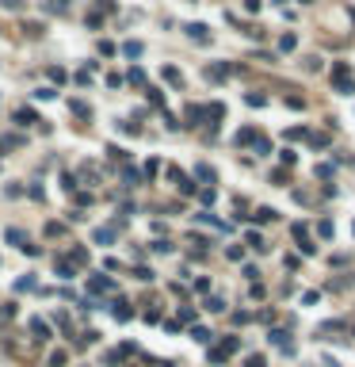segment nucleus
Listing matches in <instances>:
<instances>
[{
  "mask_svg": "<svg viewBox=\"0 0 355 367\" xmlns=\"http://www.w3.org/2000/svg\"><path fill=\"white\" fill-rule=\"evenodd\" d=\"M15 291H35V276H19V283H15Z\"/></svg>",
  "mask_w": 355,
  "mask_h": 367,
  "instance_id": "c756f323",
  "label": "nucleus"
},
{
  "mask_svg": "<svg viewBox=\"0 0 355 367\" xmlns=\"http://www.w3.org/2000/svg\"><path fill=\"white\" fill-rule=\"evenodd\" d=\"M130 84H145V73H142V69H138V65H134V69H130Z\"/></svg>",
  "mask_w": 355,
  "mask_h": 367,
  "instance_id": "473e14b6",
  "label": "nucleus"
},
{
  "mask_svg": "<svg viewBox=\"0 0 355 367\" xmlns=\"http://www.w3.org/2000/svg\"><path fill=\"white\" fill-rule=\"evenodd\" d=\"M15 122H19V126H31V122H39V119H35L31 107H19V111H15Z\"/></svg>",
  "mask_w": 355,
  "mask_h": 367,
  "instance_id": "4468645a",
  "label": "nucleus"
},
{
  "mask_svg": "<svg viewBox=\"0 0 355 367\" xmlns=\"http://www.w3.org/2000/svg\"><path fill=\"white\" fill-rule=\"evenodd\" d=\"M237 348H241V337H226L218 348H210V364H226V360L237 352Z\"/></svg>",
  "mask_w": 355,
  "mask_h": 367,
  "instance_id": "f03ea898",
  "label": "nucleus"
},
{
  "mask_svg": "<svg viewBox=\"0 0 355 367\" xmlns=\"http://www.w3.org/2000/svg\"><path fill=\"white\" fill-rule=\"evenodd\" d=\"M8 245H19V249H23V245H27V234H23V230H8Z\"/></svg>",
  "mask_w": 355,
  "mask_h": 367,
  "instance_id": "aec40b11",
  "label": "nucleus"
},
{
  "mask_svg": "<svg viewBox=\"0 0 355 367\" xmlns=\"http://www.w3.org/2000/svg\"><path fill=\"white\" fill-rule=\"evenodd\" d=\"M244 364H248V367H268V360H264V356H248Z\"/></svg>",
  "mask_w": 355,
  "mask_h": 367,
  "instance_id": "a18cd8bd",
  "label": "nucleus"
},
{
  "mask_svg": "<svg viewBox=\"0 0 355 367\" xmlns=\"http://www.w3.org/2000/svg\"><path fill=\"white\" fill-rule=\"evenodd\" d=\"M248 245H252V249H256V252H264V249H268V245H264V237L256 234V230H252V234H248Z\"/></svg>",
  "mask_w": 355,
  "mask_h": 367,
  "instance_id": "2f4dec72",
  "label": "nucleus"
},
{
  "mask_svg": "<svg viewBox=\"0 0 355 367\" xmlns=\"http://www.w3.org/2000/svg\"><path fill=\"white\" fill-rule=\"evenodd\" d=\"M195 180H202V184H214V168H210V164H195Z\"/></svg>",
  "mask_w": 355,
  "mask_h": 367,
  "instance_id": "f3484780",
  "label": "nucleus"
},
{
  "mask_svg": "<svg viewBox=\"0 0 355 367\" xmlns=\"http://www.w3.org/2000/svg\"><path fill=\"white\" fill-rule=\"evenodd\" d=\"M294 46H298V35H283V39H279V50H283V54H290Z\"/></svg>",
  "mask_w": 355,
  "mask_h": 367,
  "instance_id": "5701e85b",
  "label": "nucleus"
},
{
  "mask_svg": "<svg viewBox=\"0 0 355 367\" xmlns=\"http://www.w3.org/2000/svg\"><path fill=\"white\" fill-rule=\"evenodd\" d=\"M294 241H298V249L306 252V256H313V252H317V245L310 241V234H306V226H302V222L294 226Z\"/></svg>",
  "mask_w": 355,
  "mask_h": 367,
  "instance_id": "7ed1b4c3",
  "label": "nucleus"
},
{
  "mask_svg": "<svg viewBox=\"0 0 355 367\" xmlns=\"http://www.w3.org/2000/svg\"><path fill=\"white\" fill-rule=\"evenodd\" d=\"M69 111H73V115H80V119L92 115V107H88V103H80V100H73V103H69Z\"/></svg>",
  "mask_w": 355,
  "mask_h": 367,
  "instance_id": "393cba45",
  "label": "nucleus"
},
{
  "mask_svg": "<svg viewBox=\"0 0 355 367\" xmlns=\"http://www.w3.org/2000/svg\"><path fill=\"white\" fill-rule=\"evenodd\" d=\"M229 73H233V69H229L226 61H218V65H210V69H206V77H210V81H226Z\"/></svg>",
  "mask_w": 355,
  "mask_h": 367,
  "instance_id": "9b49d317",
  "label": "nucleus"
},
{
  "mask_svg": "<svg viewBox=\"0 0 355 367\" xmlns=\"http://www.w3.org/2000/svg\"><path fill=\"white\" fill-rule=\"evenodd\" d=\"M88 291H92V294L115 291V279H107V276H92V279H88Z\"/></svg>",
  "mask_w": 355,
  "mask_h": 367,
  "instance_id": "39448f33",
  "label": "nucleus"
},
{
  "mask_svg": "<svg viewBox=\"0 0 355 367\" xmlns=\"http://www.w3.org/2000/svg\"><path fill=\"white\" fill-rule=\"evenodd\" d=\"M317 234H321V237H332V222H328V218L317 222Z\"/></svg>",
  "mask_w": 355,
  "mask_h": 367,
  "instance_id": "58836bf2",
  "label": "nucleus"
},
{
  "mask_svg": "<svg viewBox=\"0 0 355 367\" xmlns=\"http://www.w3.org/2000/svg\"><path fill=\"white\" fill-rule=\"evenodd\" d=\"M23 31H27L31 39H39V35H46V27H42V23H35V19H27V23H23Z\"/></svg>",
  "mask_w": 355,
  "mask_h": 367,
  "instance_id": "a878e982",
  "label": "nucleus"
},
{
  "mask_svg": "<svg viewBox=\"0 0 355 367\" xmlns=\"http://www.w3.org/2000/svg\"><path fill=\"white\" fill-rule=\"evenodd\" d=\"M54 96H57L54 88H39V92H35V100H54Z\"/></svg>",
  "mask_w": 355,
  "mask_h": 367,
  "instance_id": "c03bdc74",
  "label": "nucleus"
},
{
  "mask_svg": "<svg viewBox=\"0 0 355 367\" xmlns=\"http://www.w3.org/2000/svg\"><path fill=\"white\" fill-rule=\"evenodd\" d=\"M199 199H202V203H206V206H210L214 199H218V191H214V188H202V191H199Z\"/></svg>",
  "mask_w": 355,
  "mask_h": 367,
  "instance_id": "72a5a7b5",
  "label": "nucleus"
},
{
  "mask_svg": "<svg viewBox=\"0 0 355 367\" xmlns=\"http://www.w3.org/2000/svg\"><path fill=\"white\" fill-rule=\"evenodd\" d=\"M191 337L199 340V344H210V337H214V333L206 329V325H191Z\"/></svg>",
  "mask_w": 355,
  "mask_h": 367,
  "instance_id": "2eb2a0df",
  "label": "nucleus"
},
{
  "mask_svg": "<svg viewBox=\"0 0 355 367\" xmlns=\"http://www.w3.org/2000/svg\"><path fill=\"white\" fill-rule=\"evenodd\" d=\"M122 180H126V188H138V184H142V172H138V168H122Z\"/></svg>",
  "mask_w": 355,
  "mask_h": 367,
  "instance_id": "6ab92c4d",
  "label": "nucleus"
},
{
  "mask_svg": "<svg viewBox=\"0 0 355 367\" xmlns=\"http://www.w3.org/2000/svg\"><path fill=\"white\" fill-rule=\"evenodd\" d=\"M206 111V119H222L226 115V103H210V107H202Z\"/></svg>",
  "mask_w": 355,
  "mask_h": 367,
  "instance_id": "bb28decb",
  "label": "nucleus"
},
{
  "mask_svg": "<svg viewBox=\"0 0 355 367\" xmlns=\"http://www.w3.org/2000/svg\"><path fill=\"white\" fill-rule=\"evenodd\" d=\"M195 222H202V226H218V230H229L226 222H218V218L210 214V210H202V214H195Z\"/></svg>",
  "mask_w": 355,
  "mask_h": 367,
  "instance_id": "dca6fc26",
  "label": "nucleus"
},
{
  "mask_svg": "<svg viewBox=\"0 0 355 367\" xmlns=\"http://www.w3.org/2000/svg\"><path fill=\"white\" fill-rule=\"evenodd\" d=\"M206 310H210V314H222V310H226V302H222L218 294H210V298H206Z\"/></svg>",
  "mask_w": 355,
  "mask_h": 367,
  "instance_id": "c85d7f7f",
  "label": "nucleus"
},
{
  "mask_svg": "<svg viewBox=\"0 0 355 367\" xmlns=\"http://www.w3.org/2000/svg\"><path fill=\"white\" fill-rule=\"evenodd\" d=\"M233 142H237V146H252V142H256V130H248V126H244V130H237V138H233Z\"/></svg>",
  "mask_w": 355,
  "mask_h": 367,
  "instance_id": "4be33fe9",
  "label": "nucleus"
},
{
  "mask_svg": "<svg viewBox=\"0 0 355 367\" xmlns=\"http://www.w3.org/2000/svg\"><path fill=\"white\" fill-rule=\"evenodd\" d=\"M134 279H142V283H149V279H153V272H149V268H134Z\"/></svg>",
  "mask_w": 355,
  "mask_h": 367,
  "instance_id": "a19ab883",
  "label": "nucleus"
},
{
  "mask_svg": "<svg viewBox=\"0 0 355 367\" xmlns=\"http://www.w3.org/2000/svg\"><path fill=\"white\" fill-rule=\"evenodd\" d=\"M61 188L73 191V188H77V176H73V172H65V176H61Z\"/></svg>",
  "mask_w": 355,
  "mask_h": 367,
  "instance_id": "79ce46f5",
  "label": "nucleus"
},
{
  "mask_svg": "<svg viewBox=\"0 0 355 367\" xmlns=\"http://www.w3.org/2000/svg\"><path fill=\"white\" fill-rule=\"evenodd\" d=\"M332 88L340 92V96H352V92H355V81H352L348 61H336V65H332Z\"/></svg>",
  "mask_w": 355,
  "mask_h": 367,
  "instance_id": "f257e3e1",
  "label": "nucleus"
},
{
  "mask_svg": "<svg viewBox=\"0 0 355 367\" xmlns=\"http://www.w3.org/2000/svg\"><path fill=\"white\" fill-rule=\"evenodd\" d=\"M115 318H118V322H130V318H134V310H130V302H122V298H115V310H111Z\"/></svg>",
  "mask_w": 355,
  "mask_h": 367,
  "instance_id": "9d476101",
  "label": "nucleus"
},
{
  "mask_svg": "<svg viewBox=\"0 0 355 367\" xmlns=\"http://www.w3.org/2000/svg\"><path fill=\"white\" fill-rule=\"evenodd\" d=\"M54 272H57V276H61V279H73V276H77V268H73L69 260H65V256H57V264H54Z\"/></svg>",
  "mask_w": 355,
  "mask_h": 367,
  "instance_id": "f8f14e48",
  "label": "nucleus"
},
{
  "mask_svg": "<svg viewBox=\"0 0 355 367\" xmlns=\"http://www.w3.org/2000/svg\"><path fill=\"white\" fill-rule=\"evenodd\" d=\"M50 12H57V15L69 12V0H50Z\"/></svg>",
  "mask_w": 355,
  "mask_h": 367,
  "instance_id": "c9c22d12",
  "label": "nucleus"
},
{
  "mask_svg": "<svg viewBox=\"0 0 355 367\" xmlns=\"http://www.w3.org/2000/svg\"><path fill=\"white\" fill-rule=\"evenodd\" d=\"M187 39H195V42H210V27H206V23H187Z\"/></svg>",
  "mask_w": 355,
  "mask_h": 367,
  "instance_id": "423d86ee",
  "label": "nucleus"
},
{
  "mask_svg": "<svg viewBox=\"0 0 355 367\" xmlns=\"http://www.w3.org/2000/svg\"><path fill=\"white\" fill-rule=\"evenodd\" d=\"M191 325V322H195V310H191V306H184V310H180V325Z\"/></svg>",
  "mask_w": 355,
  "mask_h": 367,
  "instance_id": "4c0bfd02",
  "label": "nucleus"
},
{
  "mask_svg": "<svg viewBox=\"0 0 355 367\" xmlns=\"http://www.w3.org/2000/svg\"><path fill=\"white\" fill-rule=\"evenodd\" d=\"M92 237H96V245H111V241H115V226H100Z\"/></svg>",
  "mask_w": 355,
  "mask_h": 367,
  "instance_id": "ddd939ff",
  "label": "nucleus"
},
{
  "mask_svg": "<svg viewBox=\"0 0 355 367\" xmlns=\"http://www.w3.org/2000/svg\"><path fill=\"white\" fill-rule=\"evenodd\" d=\"M244 103H248V107H264V103H268V96H264V92H248V96H244Z\"/></svg>",
  "mask_w": 355,
  "mask_h": 367,
  "instance_id": "b1692460",
  "label": "nucleus"
},
{
  "mask_svg": "<svg viewBox=\"0 0 355 367\" xmlns=\"http://www.w3.org/2000/svg\"><path fill=\"white\" fill-rule=\"evenodd\" d=\"M202 119H206V111H202V107H195V103H191V107H187V122H191V126H199Z\"/></svg>",
  "mask_w": 355,
  "mask_h": 367,
  "instance_id": "a211bd4d",
  "label": "nucleus"
},
{
  "mask_svg": "<svg viewBox=\"0 0 355 367\" xmlns=\"http://www.w3.org/2000/svg\"><path fill=\"white\" fill-rule=\"evenodd\" d=\"M160 77L168 81L172 88H180V84H184V77H180V69H176V65H164V69H160Z\"/></svg>",
  "mask_w": 355,
  "mask_h": 367,
  "instance_id": "1a4fd4ad",
  "label": "nucleus"
},
{
  "mask_svg": "<svg viewBox=\"0 0 355 367\" xmlns=\"http://www.w3.org/2000/svg\"><path fill=\"white\" fill-rule=\"evenodd\" d=\"M252 218H256V222H275V210H271V206H260Z\"/></svg>",
  "mask_w": 355,
  "mask_h": 367,
  "instance_id": "cd10ccee",
  "label": "nucleus"
},
{
  "mask_svg": "<svg viewBox=\"0 0 355 367\" xmlns=\"http://www.w3.org/2000/svg\"><path fill=\"white\" fill-rule=\"evenodd\" d=\"M226 256H229V260H241V256H244V249H241V245H229V249H226Z\"/></svg>",
  "mask_w": 355,
  "mask_h": 367,
  "instance_id": "ea45409f",
  "label": "nucleus"
},
{
  "mask_svg": "<svg viewBox=\"0 0 355 367\" xmlns=\"http://www.w3.org/2000/svg\"><path fill=\"white\" fill-rule=\"evenodd\" d=\"M279 157H283V164H294V161H298V153H294V149H283Z\"/></svg>",
  "mask_w": 355,
  "mask_h": 367,
  "instance_id": "37998d69",
  "label": "nucleus"
},
{
  "mask_svg": "<svg viewBox=\"0 0 355 367\" xmlns=\"http://www.w3.org/2000/svg\"><path fill=\"white\" fill-rule=\"evenodd\" d=\"M0 4H4V8H12V12H19V8H23V0H0Z\"/></svg>",
  "mask_w": 355,
  "mask_h": 367,
  "instance_id": "49530a36",
  "label": "nucleus"
},
{
  "mask_svg": "<svg viewBox=\"0 0 355 367\" xmlns=\"http://www.w3.org/2000/svg\"><path fill=\"white\" fill-rule=\"evenodd\" d=\"M268 337L275 340V344H279V348H283L286 356H294V344H290V333H286V329H271Z\"/></svg>",
  "mask_w": 355,
  "mask_h": 367,
  "instance_id": "20e7f679",
  "label": "nucleus"
},
{
  "mask_svg": "<svg viewBox=\"0 0 355 367\" xmlns=\"http://www.w3.org/2000/svg\"><path fill=\"white\" fill-rule=\"evenodd\" d=\"M65 360H69L65 352H50V367H65Z\"/></svg>",
  "mask_w": 355,
  "mask_h": 367,
  "instance_id": "f704fd0d",
  "label": "nucleus"
},
{
  "mask_svg": "<svg viewBox=\"0 0 355 367\" xmlns=\"http://www.w3.org/2000/svg\"><path fill=\"white\" fill-rule=\"evenodd\" d=\"M252 149H256V153H268L271 146H268V138H260V134H256V142H252Z\"/></svg>",
  "mask_w": 355,
  "mask_h": 367,
  "instance_id": "e433bc0d",
  "label": "nucleus"
},
{
  "mask_svg": "<svg viewBox=\"0 0 355 367\" xmlns=\"http://www.w3.org/2000/svg\"><path fill=\"white\" fill-rule=\"evenodd\" d=\"M122 54H126V58H142L145 46H142V42H122Z\"/></svg>",
  "mask_w": 355,
  "mask_h": 367,
  "instance_id": "412c9836",
  "label": "nucleus"
},
{
  "mask_svg": "<svg viewBox=\"0 0 355 367\" xmlns=\"http://www.w3.org/2000/svg\"><path fill=\"white\" fill-rule=\"evenodd\" d=\"M286 138H290V142H298V138H310V130H306V126H290V130H286Z\"/></svg>",
  "mask_w": 355,
  "mask_h": 367,
  "instance_id": "7c9ffc66",
  "label": "nucleus"
},
{
  "mask_svg": "<svg viewBox=\"0 0 355 367\" xmlns=\"http://www.w3.org/2000/svg\"><path fill=\"white\" fill-rule=\"evenodd\" d=\"M65 260H69L73 268H84V264H88V249H84V245H77V249H69V256H65Z\"/></svg>",
  "mask_w": 355,
  "mask_h": 367,
  "instance_id": "6e6552de",
  "label": "nucleus"
},
{
  "mask_svg": "<svg viewBox=\"0 0 355 367\" xmlns=\"http://www.w3.org/2000/svg\"><path fill=\"white\" fill-rule=\"evenodd\" d=\"M31 333H35V340H50V322H42V318H31Z\"/></svg>",
  "mask_w": 355,
  "mask_h": 367,
  "instance_id": "0eeeda50",
  "label": "nucleus"
}]
</instances>
